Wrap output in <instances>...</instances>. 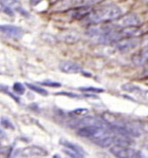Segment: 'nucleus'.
<instances>
[{
    "instance_id": "20",
    "label": "nucleus",
    "mask_w": 148,
    "mask_h": 158,
    "mask_svg": "<svg viewBox=\"0 0 148 158\" xmlns=\"http://www.w3.org/2000/svg\"><path fill=\"white\" fill-rule=\"evenodd\" d=\"M1 8H2V11L4 13H6L7 15H10V16H14V12H13V9H11L7 6H4V5H1Z\"/></svg>"
},
{
    "instance_id": "6",
    "label": "nucleus",
    "mask_w": 148,
    "mask_h": 158,
    "mask_svg": "<svg viewBox=\"0 0 148 158\" xmlns=\"http://www.w3.org/2000/svg\"><path fill=\"white\" fill-rule=\"evenodd\" d=\"M20 154L23 157H40V156H47L48 151L37 145L32 147H27L23 149L20 150Z\"/></svg>"
},
{
    "instance_id": "4",
    "label": "nucleus",
    "mask_w": 148,
    "mask_h": 158,
    "mask_svg": "<svg viewBox=\"0 0 148 158\" xmlns=\"http://www.w3.org/2000/svg\"><path fill=\"white\" fill-rule=\"evenodd\" d=\"M138 40L134 37H129V38H124L120 39L116 42V48L117 50L122 52V53H127L134 50L135 47L138 45Z\"/></svg>"
},
{
    "instance_id": "8",
    "label": "nucleus",
    "mask_w": 148,
    "mask_h": 158,
    "mask_svg": "<svg viewBox=\"0 0 148 158\" xmlns=\"http://www.w3.org/2000/svg\"><path fill=\"white\" fill-rule=\"evenodd\" d=\"M0 29H1V32L3 35L11 38H20L23 33L21 27L12 25H2Z\"/></svg>"
},
{
    "instance_id": "23",
    "label": "nucleus",
    "mask_w": 148,
    "mask_h": 158,
    "mask_svg": "<svg viewBox=\"0 0 148 158\" xmlns=\"http://www.w3.org/2000/svg\"><path fill=\"white\" fill-rule=\"evenodd\" d=\"M83 112H88V109L80 108V109H75V110H73V111H72V113H76L77 115H82Z\"/></svg>"
},
{
    "instance_id": "11",
    "label": "nucleus",
    "mask_w": 148,
    "mask_h": 158,
    "mask_svg": "<svg viewBox=\"0 0 148 158\" xmlns=\"http://www.w3.org/2000/svg\"><path fill=\"white\" fill-rule=\"evenodd\" d=\"M100 1L101 0H71L70 5L74 7H89Z\"/></svg>"
},
{
    "instance_id": "15",
    "label": "nucleus",
    "mask_w": 148,
    "mask_h": 158,
    "mask_svg": "<svg viewBox=\"0 0 148 158\" xmlns=\"http://www.w3.org/2000/svg\"><path fill=\"white\" fill-rule=\"evenodd\" d=\"M1 125L6 129H10V130H15V126L14 124L11 122V121L6 118V117H1Z\"/></svg>"
},
{
    "instance_id": "2",
    "label": "nucleus",
    "mask_w": 148,
    "mask_h": 158,
    "mask_svg": "<svg viewBox=\"0 0 148 158\" xmlns=\"http://www.w3.org/2000/svg\"><path fill=\"white\" fill-rule=\"evenodd\" d=\"M122 15V9L117 5H106L90 12L86 20L90 23H100L114 21Z\"/></svg>"
},
{
    "instance_id": "3",
    "label": "nucleus",
    "mask_w": 148,
    "mask_h": 158,
    "mask_svg": "<svg viewBox=\"0 0 148 158\" xmlns=\"http://www.w3.org/2000/svg\"><path fill=\"white\" fill-rule=\"evenodd\" d=\"M109 151L115 157L119 158H141L143 157V154L139 150L132 148L130 147H124V145L116 144L111 147Z\"/></svg>"
},
{
    "instance_id": "21",
    "label": "nucleus",
    "mask_w": 148,
    "mask_h": 158,
    "mask_svg": "<svg viewBox=\"0 0 148 158\" xmlns=\"http://www.w3.org/2000/svg\"><path fill=\"white\" fill-rule=\"evenodd\" d=\"M142 52H143V54H148V36L143 40V43H142Z\"/></svg>"
},
{
    "instance_id": "17",
    "label": "nucleus",
    "mask_w": 148,
    "mask_h": 158,
    "mask_svg": "<svg viewBox=\"0 0 148 158\" xmlns=\"http://www.w3.org/2000/svg\"><path fill=\"white\" fill-rule=\"evenodd\" d=\"M134 94L138 95L141 99H143L145 102H148V90H145V89H141L140 87L138 89V91L135 92Z\"/></svg>"
},
{
    "instance_id": "13",
    "label": "nucleus",
    "mask_w": 148,
    "mask_h": 158,
    "mask_svg": "<svg viewBox=\"0 0 148 158\" xmlns=\"http://www.w3.org/2000/svg\"><path fill=\"white\" fill-rule=\"evenodd\" d=\"M122 90L126 91V92H130V93H135L138 91V89L139 88L138 85L134 84H131V83H127V84H123L121 86Z\"/></svg>"
},
{
    "instance_id": "19",
    "label": "nucleus",
    "mask_w": 148,
    "mask_h": 158,
    "mask_svg": "<svg viewBox=\"0 0 148 158\" xmlns=\"http://www.w3.org/2000/svg\"><path fill=\"white\" fill-rule=\"evenodd\" d=\"M1 90H2V92H4L5 94H8V95H10L12 98H13L16 102H20V99L18 98V97H15L13 94H11V93H9L10 91H8V88L6 87V86H4V85H1Z\"/></svg>"
},
{
    "instance_id": "14",
    "label": "nucleus",
    "mask_w": 148,
    "mask_h": 158,
    "mask_svg": "<svg viewBox=\"0 0 148 158\" xmlns=\"http://www.w3.org/2000/svg\"><path fill=\"white\" fill-rule=\"evenodd\" d=\"M79 90L83 91V92H91V93H102V92H104V89L95 88V87H80Z\"/></svg>"
},
{
    "instance_id": "9",
    "label": "nucleus",
    "mask_w": 148,
    "mask_h": 158,
    "mask_svg": "<svg viewBox=\"0 0 148 158\" xmlns=\"http://www.w3.org/2000/svg\"><path fill=\"white\" fill-rule=\"evenodd\" d=\"M60 143L64 147V149L73 151L74 153H76L78 155V157H85L86 156V151L81 147H80V145L75 144V143H70V142L66 141V139H60Z\"/></svg>"
},
{
    "instance_id": "22",
    "label": "nucleus",
    "mask_w": 148,
    "mask_h": 158,
    "mask_svg": "<svg viewBox=\"0 0 148 158\" xmlns=\"http://www.w3.org/2000/svg\"><path fill=\"white\" fill-rule=\"evenodd\" d=\"M57 95H64V96L72 97V98H79L78 95L73 94V93H68V92H60V93H57Z\"/></svg>"
},
{
    "instance_id": "16",
    "label": "nucleus",
    "mask_w": 148,
    "mask_h": 158,
    "mask_svg": "<svg viewBox=\"0 0 148 158\" xmlns=\"http://www.w3.org/2000/svg\"><path fill=\"white\" fill-rule=\"evenodd\" d=\"M13 89L15 91V93L18 94V95H23L26 92V89H24L23 85L20 82H16L14 83V86H13Z\"/></svg>"
},
{
    "instance_id": "12",
    "label": "nucleus",
    "mask_w": 148,
    "mask_h": 158,
    "mask_svg": "<svg viewBox=\"0 0 148 158\" xmlns=\"http://www.w3.org/2000/svg\"><path fill=\"white\" fill-rule=\"evenodd\" d=\"M26 84H27V86L32 91V92L40 94L42 96H48V92L45 89H43L39 86H36V85H34V84H30V83H26Z\"/></svg>"
},
{
    "instance_id": "7",
    "label": "nucleus",
    "mask_w": 148,
    "mask_h": 158,
    "mask_svg": "<svg viewBox=\"0 0 148 158\" xmlns=\"http://www.w3.org/2000/svg\"><path fill=\"white\" fill-rule=\"evenodd\" d=\"M117 25L122 27H138L141 25V20L139 17L135 14H129L122 19L119 20Z\"/></svg>"
},
{
    "instance_id": "10",
    "label": "nucleus",
    "mask_w": 148,
    "mask_h": 158,
    "mask_svg": "<svg viewBox=\"0 0 148 158\" xmlns=\"http://www.w3.org/2000/svg\"><path fill=\"white\" fill-rule=\"evenodd\" d=\"M1 5H4V6H7V7L13 9V10H16L17 12H18L22 16H26V17H28V13L24 10L21 3L18 1V0H1Z\"/></svg>"
},
{
    "instance_id": "5",
    "label": "nucleus",
    "mask_w": 148,
    "mask_h": 158,
    "mask_svg": "<svg viewBox=\"0 0 148 158\" xmlns=\"http://www.w3.org/2000/svg\"><path fill=\"white\" fill-rule=\"evenodd\" d=\"M59 69L67 74H75L82 71L81 66L71 60H61L59 64Z\"/></svg>"
},
{
    "instance_id": "1",
    "label": "nucleus",
    "mask_w": 148,
    "mask_h": 158,
    "mask_svg": "<svg viewBox=\"0 0 148 158\" xmlns=\"http://www.w3.org/2000/svg\"><path fill=\"white\" fill-rule=\"evenodd\" d=\"M109 119L107 117H103L104 122L108 128L118 133L119 135L123 136H132V137H139L141 135V131L138 126L134 124L131 121H128L126 119L113 117L112 115H108Z\"/></svg>"
},
{
    "instance_id": "18",
    "label": "nucleus",
    "mask_w": 148,
    "mask_h": 158,
    "mask_svg": "<svg viewBox=\"0 0 148 158\" xmlns=\"http://www.w3.org/2000/svg\"><path fill=\"white\" fill-rule=\"evenodd\" d=\"M41 85H44V86H49V87H54V88H60L61 87V84L60 82H54V81H44V82H41Z\"/></svg>"
}]
</instances>
